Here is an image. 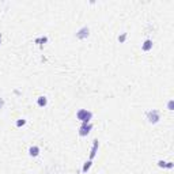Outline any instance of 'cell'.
<instances>
[{
  "instance_id": "obj_9",
  "label": "cell",
  "mask_w": 174,
  "mask_h": 174,
  "mask_svg": "<svg viewBox=\"0 0 174 174\" xmlns=\"http://www.w3.org/2000/svg\"><path fill=\"white\" fill-rule=\"evenodd\" d=\"M91 165H93V161H90V159H88L87 162H84V165H83V167H82V173H83V174H86L87 171L90 170V167H91Z\"/></svg>"
},
{
  "instance_id": "obj_13",
  "label": "cell",
  "mask_w": 174,
  "mask_h": 174,
  "mask_svg": "<svg viewBox=\"0 0 174 174\" xmlns=\"http://www.w3.org/2000/svg\"><path fill=\"white\" fill-rule=\"evenodd\" d=\"M167 109H169V110H174V101H169Z\"/></svg>"
},
{
  "instance_id": "obj_4",
  "label": "cell",
  "mask_w": 174,
  "mask_h": 174,
  "mask_svg": "<svg viewBox=\"0 0 174 174\" xmlns=\"http://www.w3.org/2000/svg\"><path fill=\"white\" fill-rule=\"evenodd\" d=\"M88 34H90V30H88L87 26H84V27H82L80 30L76 33V38L78 40H84V38L88 37Z\"/></svg>"
},
{
  "instance_id": "obj_3",
  "label": "cell",
  "mask_w": 174,
  "mask_h": 174,
  "mask_svg": "<svg viewBox=\"0 0 174 174\" xmlns=\"http://www.w3.org/2000/svg\"><path fill=\"white\" fill-rule=\"evenodd\" d=\"M91 129H93V124H90V123H88V124H82L80 128H79V135H80L82 137L87 136Z\"/></svg>"
},
{
  "instance_id": "obj_7",
  "label": "cell",
  "mask_w": 174,
  "mask_h": 174,
  "mask_svg": "<svg viewBox=\"0 0 174 174\" xmlns=\"http://www.w3.org/2000/svg\"><path fill=\"white\" fill-rule=\"evenodd\" d=\"M142 49H143L144 52H150V50L152 49V41H151V40H146L143 42V45H142Z\"/></svg>"
},
{
  "instance_id": "obj_12",
  "label": "cell",
  "mask_w": 174,
  "mask_h": 174,
  "mask_svg": "<svg viewBox=\"0 0 174 174\" xmlns=\"http://www.w3.org/2000/svg\"><path fill=\"white\" fill-rule=\"evenodd\" d=\"M158 166H159V167H166V166H167V162H165V161H158Z\"/></svg>"
},
{
  "instance_id": "obj_2",
  "label": "cell",
  "mask_w": 174,
  "mask_h": 174,
  "mask_svg": "<svg viewBox=\"0 0 174 174\" xmlns=\"http://www.w3.org/2000/svg\"><path fill=\"white\" fill-rule=\"evenodd\" d=\"M147 120H148V123H151V124H156L161 120V114H159V112L156 109L148 110L147 112Z\"/></svg>"
},
{
  "instance_id": "obj_15",
  "label": "cell",
  "mask_w": 174,
  "mask_h": 174,
  "mask_svg": "<svg viewBox=\"0 0 174 174\" xmlns=\"http://www.w3.org/2000/svg\"><path fill=\"white\" fill-rule=\"evenodd\" d=\"M3 105H4V101L0 98V107H3Z\"/></svg>"
},
{
  "instance_id": "obj_1",
  "label": "cell",
  "mask_w": 174,
  "mask_h": 174,
  "mask_svg": "<svg viewBox=\"0 0 174 174\" xmlns=\"http://www.w3.org/2000/svg\"><path fill=\"white\" fill-rule=\"evenodd\" d=\"M76 117H78V120H80L83 124H88L90 120L93 118V113L90 110H87V109H80L79 112L76 113Z\"/></svg>"
},
{
  "instance_id": "obj_16",
  "label": "cell",
  "mask_w": 174,
  "mask_h": 174,
  "mask_svg": "<svg viewBox=\"0 0 174 174\" xmlns=\"http://www.w3.org/2000/svg\"><path fill=\"white\" fill-rule=\"evenodd\" d=\"M0 44H1V34H0Z\"/></svg>"
},
{
  "instance_id": "obj_6",
  "label": "cell",
  "mask_w": 174,
  "mask_h": 174,
  "mask_svg": "<svg viewBox=\"0 0 174 174\" xmlns=\"http://www.w3.org/2000/svg\"><path fill=\"white\" fill-rule=\"evenodd\" d=\"M37 105L40 106V107H45V106L48 105V98H46L45 95H41V97H38Z\"/></svg>"
},
{
  "instance_id": "obj_10",
  "label": "cell",
  "mask_w": 174,
  "mask_h": 174,
  "mask_svg": "<svg viewBox=\"0 0 174 174\" xmlns=\"http://www.w3.org/2000/svg\"><path fill=\"white\" fill-rule=\"evenodd\" d=\"M25 124H26V120H25V118H19L18 121H16V127H18V128L23 127Z\"/></svg>"
},
{
  "instance_id": "obj_11",
  "label": "cell",
  "mask_w": 174,
  "mask_h": 174,
  "mask_svg": "<svg viewBox=\"0 0 174 174\" xmlns=\"http://www.w3.org/2000/svg\"><path fill=\"white\" fill-rule=\"evenodd\" d=\"M127 37H128V34H127V33H123L121 36H118V41H120V42H124L125 40H127Z\"/></svg>"
},
{
  "instance_id": "obj_14",
  "label": "cell",
  "mask_w": 174,
  "mask_h": 174,
  "mask_svg": "<svg viewBox=\"0 0 174 174\" xmlns=\"http://www.w3.org/2000/svg\"><path fill=\"white\" fill-rule=\"evenodd\" d=\"M173 166H174V165L171 163V162H167V166H166V167H167V169H173Z\"/></svg>"
},
{
  "instance_id": "obj_8",
  "label": "cell",
  "mask_w": 174,
  "mask_h": 174,
  "mask_svg": "<svg viewBox=\"0 0 174 174\" xmlns=\"http://www.w3.org/2000/svg\"><path fill=\"white\" fill-rule=\"evenodd\" d=\"M29 154H30V156H38L40 155V147L31 146L30 148H29Z\"/></svg>"
},
{
  "instance_id": "obj_5",
  "label": "cell",
  "mask_w": 174,
  "mask_h": 174,
  "mask_svg": "<svg viewBox=\"0 0 174 174\" xmlns=\"http://www.w3.org/2000/svg\"><path fill=\"white\" fill-rule=\"evenodd\" d=\"M98 147H100V142H98V140H94L93 148H91V152H90V161H93L94 158H95L97 151H98Z\"/></svg>"
}]
</instances>
